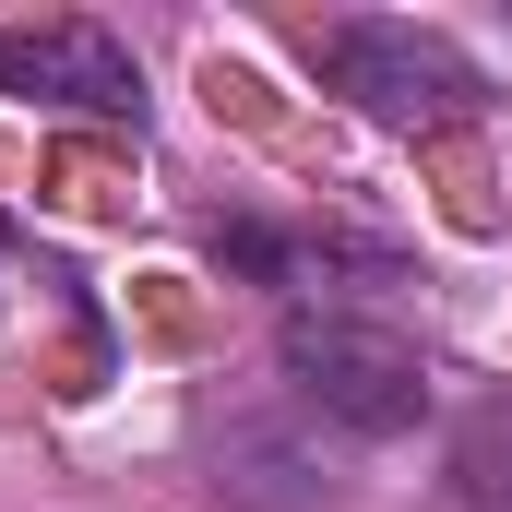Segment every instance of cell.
I'll use <instances>...</instances> for the list:
<instances>
[{
  "instance_id": "obj_2",
  "label": "cell",
  "mask_w": 512,
  "mask_h": 512,
  "mask_svg": "<svg viewBox=\"0 0 512 512\" xmlns=\"http://www.w3.org/2000/svg\"><path fill=\"white\" fill-rule=\"evenodd\" d=\"M298 60H310L346 108H370L382 131H453L477 108V72H465L441 36L382 24V12H358V24H298Z\"/></svg>"
},
{
  "instance_id": "obj_3",
  "label": "cell",
  "mask_w": 512,
  "mask_h": 512,
  "mask_svg": "<svg viewBox=\"0 0 512 512\" xmlns=\"http://www.w3.org/2000/svg\"><path fill=\"white\" fill-rule=\"evenodd\" d=\"M215 489L239 512H310L346 489V441L286 393V405H239L227 429H215Z\"/></svg>"
},
{
  "instance_id": "obj_7",
  "label": "cell",
  "mask_w": 512,
  "mask_h": 512,
  "mask_svg": "<svg viewBox=\"0 0 512 512\" xmlns=\"http://www.w3.org/2000/svg\"><path fill=\"white\" fill-rule=\"evenodd\" d=\"M0 298H12V227H0Z\"/></svg>"
},
{
  "instance_id": "obj_6",
  "label": "cell",
  "mask_w": 512,
  "mask_h": 512,
  "mask_svg": "<svg viewBox=\"0 0 512 512\" xmlns=\"http://www.w3.org/2000/svg\"><path fill=\"white\" fill-rule=\"evenodd\" d=\"M203 251H215V262H239V274H262V286H286V274H298V251H286L274 227H215Z\"/></svg>"
},
{
  "instance_id": "obj_4",
  "label": "cell",
  "mask_w": 512,
  "mask_h": 512,
  "mask_svg": "<svg viewBox=\"0 0 512 512\" xmlns=\"http://www.w3.org/2000/svg\"><path fill=\"white\" fill-rule=\"evenodd\" d=\"M0 96L72 108V120H143V72L108 24H12L0 36Z\"/></svg>"
},
{
  "instance_id": "obj_5",
  "label": "cell",
  "mask_w": 512,
  "mask_h": 512,
  "mask_svg": "<svg viewBox=\"0 0 512 512\" xmlns=\"http://www.w3.org/2000/svg\"><path fill=\"white\" fill-rule=\"evenodd\" d=\"M429 512H512V393H477L441 441V477H429Z\"/></svg>"
},
{
  "instance_id": "obj_1",
  "label": "cell",
  "mask_w": 512,
  "mask_h": 512,
  "mask_svg": "<svg viewBox=\"0 0 512 512\" xmlns=\"http://www.w3.org/2000/svg\"><path fill=\"white\" fill-rule=\"evenodd\" d=\"M274 358H286V393L334 429V441H393V429H417L429 417V358L393 334V322H358V310H286V334H274Z\"/></svg>"
}]
</instances>
